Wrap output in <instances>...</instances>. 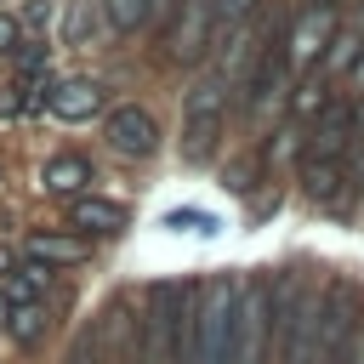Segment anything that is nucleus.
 Here are the masks:
<instances>
[{
    "label": "nucleus",
    "mask_w": 364,
    "mask_h": 364,
    "mask_svg": "<svg viewBox=\"0 0 364 364\" xmlns=\"http://www.w3.org/2000/svg\"><path fill=\"white\" fill-rule=\"evenodd\" d=\"M301 188H307V199H318V205H347V199H353V188H347V154H341V159L301 154Z\"/></svg>",
    "instance_id": "obj_12"
},
{
    "label": "nucleus",
    "mask_w": 364,
    "mask_h": 364,
    "mask_svg": "<svg viewBox=\"0 0 364 364\" xmlns=\"http://www.w3.org/2000/svg\"><path fill=\"white\" fill-rule=\"evenodd\" d=\"M11 51H23V23L0 11V57H11Z\"/></svg>",
    "instance_id": "obj_22"
},
{
    "label": "nucleus",
    "mask_w": 364,
    "mask_h": 364,
    "mask_svg": "<svg viewBox=\"0 0 364 364\" xmlns=\"http://www.w3.org/2000/svg\"><path fill=\"white\" fill-rule=\"evenodd\" d=\"M11 267H23V262H17V250H11V245H0V279H6Z\"/></svg>",
    "instance_id": "obj_24"
},
{
    "label": "nucleus",
    "mask_w": 364,
    "mask_h": 364,
    "mask_svg": "<svg viewBox=\"0 0 364 364\" xmlns=\"http://www.w3.org/2000/svg\"><path fill=\"white\" fill-rule=\"evenodd\" d=\"M46 108H51L57 119L80 125V119H91V114L102 108V85H97V80H63L57 91H46Z\"/></svg>",
    "instance_id": "obj_14"
},
{
    "label": "nucleus",
    "mask_w": 364,
    "mask_h": 364,
    "mask_svg": "<svg viewBox=\"0 0 364 364\" xmlns=\"http://www.w3.org/2000/svg\"><path fill=\"white\" fill-rule=\"evenodd\" d=\"M210 40H216V0H176L171 28H165V57L193 68V63H205Z\"/></svg>",
    "instance_id": "obj_8"
},
{
    "label": "nucleus",
    "mask_w": 364,
    "mask_h": 364,
    "mask_svg": "<svg viewBox=\"0 0 364 364\" xmlns=\"http://www.w3.org/2000/svg\"><path fill=\"white\" fill-rule=\"evenodd\" d=\"M171 0H108V23L119 28V34H131V28H142V23H154L159 11H165Z\"/></svg>",
    "instance_id": "obj_18"
},
{
    "label": "nucleus",
    "mask_w": 364,
    "mask_h": 364,
    "mask_svg": "<svg viewBox=\"0 0 364 364\" xmlns=\"http://www.w3.org/2000/svg\"><path fill=\"white\" fill-rule=\"evenodd\" d=\"M23 108V97H17V85H0V114H17Z\"/></svg>",
    "instance_id": "obj_23"
},
{
    "label": "nucleus",
    "mask_w": 364,
    "mask_h": 364,
    "mask_svg": "<svg viewBox=\"0 0 364 364\" xmlns=\"http://www.w3.org/2000/svg\"><path fill=\"white\" fill-rule=\"evenodd\" d=\"M284 74H290V51H284V23L273 17V28L262 34V51H256V63H250V74L239 80V108L262 125L267 119V108L284 97Z\"/></svg>",
    "instance_id": "obj_6"
},
{
    "label": "nucleus",
    "mask_w": 364,
    "mask_h": 364,
    "mask_svg": "<svg viewBox=\"0 0 364 364\" xmlns=\"http://www.w3.org/2000/svg\"><path fill=\"white\" fill-rule=\"evenodd\" d=\"M68 228L74 233H125V205L119 199H102V193H80L68 199Z\"/></svg>",
    "instance_id": "obj_13"
},
{
    "label": "nucleus",
    "mask_w": 364,
    "mask_h": 364,
    "mask_svg": "<svg viewBox=\"0 0 364 364\" xmlns=\"http://www.w3.org/2000/svg\"><path fill=\"white\" fill-rule=\"evenodd\" d=\"M102 136H108V148H114V154H125V159H148V154L159 148V119H154L148 108L125 102V108H114V114H108Z\"/></svg>",
    "instance_id": "obj_10"
},
{
    "label": "nucleus",
    "mask_w": 364,
    "mask_h": 364,
    "mask_svg": "<svg viewBox=\"0 0 364 364\" xmlns=\"http://www.w3.org/2000/svg\"><path fill=\"white\" fill-rule=\"evenodd\" d=\"M193 301H199V284H188V279L148 284L142 330H136L142 364H193Z\"/></svg>",
    "instance_id": "obj_1"
},
{
    "label": "nucleus",
    "mask_w": 364,
    "mask_h": 364,
    "mask_svg": "<svg viewBox=\"0 0 364 364\" xmlns=\"http://www.w3.org/2000/svg\"><path fill=\"white\" fill-rule=\"evenodd\" d=\"M40 188L57 193V199H80V193L91 188V159H80V154H57V159H46Z\"/></svg>",
    "instance_id": "obj_15"
},
{
    "label": "nucleus",
    "mask_w": 364,
    "mask_h": 364,
    "mask_svg": "<svg viewBox=\"0 0 364 364\" xmlns=\"http://www.w3.org/2000/svg\"><path fill=\"white\" fill-rule=\"evenodd\" d=\"M119 364H136V358H119Z\"/></svg>",
    "instance_id": "obj_28"
},
{
    "label": "nucleus",
    "mask_w": 364,
    "mask_h": 364,
    "mask_svg": "<svg viewBox=\"0 0 364 364\" xmlns=\"http://www.w3.org/2000/svg\"><path fill=\"white\" fill-rule=\"evenodd\" d=\"M0 324H6V301H0Z\"/></svg>",
    "instance_id": "obj_27"
},
{
    "label": "nucleus",
    "mask_w": 364,
    "mask_h": 364,
    "mask_svg": "<svg viewBox=\"0 0 364 364\" xmlns=\"http://www.w3.org/2000/svg\"><path fill=\"white\" fill-rule=\"evenodd\" d=\"M250 11H256V0H216V28H228V40L250 23Z\"/></svg>",
    "instance_id": "obj_21"
},
{
    "label": "nucleus",
    "mask_w": 364,
    "mask_h": 364,
    "mask_svg": "<svg viewBox=\"0 0 364 364\" xmlns=\"http://www.w3.org/2000/svg\"><path fill=\"white\" fill-rule=\"evenodd\" d=\"M273 364H318V307L324 290L307 284L301 273L273 279Z\"/></svg>",
    "instance_id": "obj_2"
},
{
    "label": "nucleus",
    "mask_w": 364,
    "mask_h": 364,
    "mask_svg": "<svg viewBox=\"0 0 364 364\" xmlns=\"http://www.w3.org/2000/svg\"><path fill=\"white\" fill-rule=\"evenodd\" d=\"M97 34V0H68V23H63V40L68 46H85Z\"/></svg>",
    "instance_id": "obj_20"
},
{
    "label": "nucleus",
    "mask_w": 364,
    "mask_h": 364,
    "mask_svg": "<svg viewBox=\"0 0 364 364\" xmlns=\"http://www.w3.org/2000/svg\"><path fill=\"white\" fill-rule=\"evenodd\" d=\"M222 74H205L193 91H188V125H182V154L193 165H205L216 154V136H222Z\"/></svg>",
    "instance_id": "obj_7"
},
{
    "label": "nucleus",
    "mask_w": 364,
    "mask_h": 364,
    "mask_svg": "<svg viewBox=\"0 0 364 364\" xmlns=\"http://www.w3.org/2000/svg\"><path fill=\"white\" fill-rule=\"evenodd\" d=\"M353 91H364V57H353Z\"/></svg>",
    "instance_id": "obj_25"
},
{
    "label": "nucleus",
    "mask_w": 364,
    "mask_h": 364,
    "mask_svg": "<svg viewBox=\"0 0 364 364\" xmlns=\"http://www.w3.org/2000/svg\"><path fill=\"white\" fill-rule=\"evenodd\" d=\"M353 364H364V330H358V347H353Z\"/></svg>",
    "instance_id": "obj_26"
},
{
    "label": "nucleus",
    "mask_w": 364,
    "mask_h": 364,
    "mask_svg": "<svg viewBox=\"0 0 364 364\" xmlns=\"http://www.w3.org/2000/svg\"><path fill=\"white\" fill-rule=\"evenodd\" d=\"M46 290H51V267H40V262H23V267H11V273L0 279V301H6V313H11V307H34Z\"/></svg>",
    "instance_id": "obj_16"
},
{
    "label": "nucleus",
    "mask_w": 364,
    "mask_h": 364,
    "mask_svg": "<svg viewBox=\"0 0 364 364\" xmlns=\"http://www.w3.org/2000/svg\"><path fill=\"white\" fill-rule=\"evenodd\" d=\"M23 250H28V262H40V267H74V262H85V245L68 239V233H28Z\"/></svg>",
    "instance_id": "obj_17"
},
{
    "label": "nucleus",
    "mask_w": 364,
    "mask_h": 364,
    "mask_svg": "<svg viewBox=\"0 0 364 364\" xmlns=\"http://www.w3.org/2000/svg\"><path fill=\"white\" fill-rule=\"evenodd\" d=\"M358 136H364L358 102H324V108L307 119V148H301V154H324V159H341V154H347Z\"/></svg>",
    "instance_id": "obj_9"
},
{
    "label": "nucleus",
    "mask_w": 364,
    "mask_h": 364,
    "mask_svg": "<svg viewBox=\"0 0 364 364\" xmlns=\"http://www.w3.org/2000/svg\"><path fill=\"white\" fill-rule=\"evenodd\" d=\"M233 318H239V279L228 273L205 279L193 301V364H233Z\"/></svg>",
    "instance_id": "obj_3"
},
{
    "label": "nucleus",
    "mask_w": 364,
    "mask_h": 364,
    "mask_svg": "<svg viewBox=\"0 0 364 364\" xmlns=\"http://www.w3.org/2000/svg\"><path fill=\"white\" fill-rule=\"evenodd\" d=\"M273 273L239 279V318H233V364H273Z\"/></svg>",
    "instance_id": "obj_4"
},
{
    "label": "nucleus",
    "mask_w": 364,
    "mask_h": 364,
    "mask_svg": "<svg viewBox=\"0 0 364 364\" xmlns=\"http://www.w3.org/2000/svg\"><path fill=\"white\" fill-rule=\"evenodd\" d=\"M46 324H51V318H46V307H40V301H34V307H11V313H6V330H11V341H17V347H40Z\"/></svg>",
    "instance_id": "obj_19"
},
{
    "label": "nucleus",
    "mask_w": 364,
    "mask_h": 364,
    "mask_svg": "<svg viewBox=\"0 0 364 364\" xmlns=\"http://www.w3.org/2000/svg\"><path fill=\"white\" fill-rule=\"evenodd\" d=\"M330 40H336V6H330V0H324V6H307V11L290 23V34H284L290 68H313L318 46H330Z\"/></svg>",
    "instance_id": "obj_11"
},
{
    "label": "nucleus",
    "mask_w": 364,
    "mask_h": 364,
    "mask_svg": "<svg viewBox=\"0 0 364 364\" xmlns=\"http://www.w3.org/2000/svg\"><path fill=\"white\" fill-rule=\"evenodd\" d=\"M358 330H364V290L353 279H330L318 307V364H353Z\"/></svg>",
    "instance_id": "obj_5"
}]
</instances>
